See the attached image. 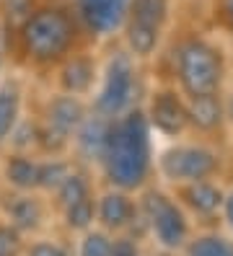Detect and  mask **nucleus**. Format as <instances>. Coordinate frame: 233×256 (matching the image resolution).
Masks as SVG:
<instances>
[{
  "mask_svg": "<svg viewBox=\"0 0 233 256\" xmlns=\"http://www.w3.org/2000/svg\"><path fill=\"white\" fill-rule=\"evenodd\" d=\"M83 32L86 28L68 0H50L29 13V18L16 28V39L29 62L55 65L73 54Z\"/></svg>",
  "mask_w": 233,
  "mask_h": 256,
  "instance_id": "f257e3e1",
  "label": "nucleus"
},
{
  "mask_svg": "<svg viewBox=\"0 0 233 256\" xmlns=\"http://www.w3.org/2000/svg\"><path fill=\"white\" fill-rule=\"evenodd\" d=\"M104 168L117 189H137L148 178L150 168V138H148V116L143 112H130L114 116L109 122L106 148H104Z\"/></svg>",
  "mask_w": 233,
  "mask_h": 256,
  "instance_id": "f03ea898",
  "label": "nucleus"
},
{
  "mask_svg": "<svg viewBox=\"0 0 233 256\" xmlns=\"http://www.w3.org/2000/svg\"><path fill=\"white\" fill-rule=\"evenodd\" d=\"M176 75L189 96L215 94L223 80V60L205 39H186L176 50Z\"/></svg>",
  "mask_w": 233,
  "mask_h": 256,
  "instance_id": "7ed1b4c3",
  "label": "nucleus"
},
{
  "mask_svg": "<svg viewBox=\"0 0 233 256\" xmlns=\"http://www.w3.org/2000/svg\"><path fill=\"white\" fill-rule=\"evenodd\" d=\"M135 91V65L127 52H117L106 65V78L101 94L96 96V112L106 119L122 116L132 101Z\"/></svg>",
  "mask_w": 233,
  "mask_h": 256,
  "instance_id": "20e7f679",
  "label": "nucleus"
},
{
  "mask_svg": "<svg viewBox=\"0 0 233 256\" xmlns=\"http://www.w3.org/2000/svg\"><path fill=\"white\" fill-rule=\"evenodd\" d=\"M143 215H145L148 225L153 228L155 238H158V244L163 248L184 246L189 225H186L184 212L168 197H163L161 192H148L143 200Z\"/></svg>",
  "mask_w": 233,
  "mask_h": 256,
  "instance_id": "39448f33",
  "label": "nucleus"
},
{
  "mask_svg": "<svg viewBox=\"0 0 233 256\" xmlns=\"http://www.w3.org/2000/svg\"><path fill=\"white\" fill-rule=\"evenodd\" d=\"M217 168V156L202 145H179L161 156V174L171 182H199Z\"/></svg>",
  "mask_w": 233,
  "mask_h": 256,
  "instance_id": "423d86ee",
  "label": "nucleus"
},
{
  "mask_svg": "<svg viewBox=\"0 0 233 256\" xmlns=\"http://www.w3.org/2000/svg\"><path fill=\"white\" fill-rule=\"evenodd\" d=\"M73 8L81 18L86 34L109 36L119 32L127 21L130 0H73Z\"/></svg>",
  "mask_w": 233,
  "mask_h": 256,
  "instance_id": "0eeeda50",
  "label": "nucleus"
},
{
  "mask_svg": "<svg viewBox=\"0 0 233 256\" xmlns=\"http://www.w3.org/2000/svg\"><path fill=\"white\" fill-rule=\"evenodd\" d=\"M148 122L163 132V134H179L186 124H189V114H186V106L176 98V94L163 91L155 94L150 101V112H148Z\"/></svg>",
  "mask_w": 233,
  "mask_h": 256,
  "instance_id": "6e6552de",
  "label": "nucleus"
},
{
  "mask_svg": "<svg viewBox=\"0 0 233 256\" xmlns=\"http://www.w3.org/2000/svg\"><path fill=\"white\" fill-rule=\"evenodd\" d=\"M86 122V112L81 106L78 96H60L47 109V134H55L60 140H68L73 132L81 130Z\"/></svg>",
  "mask_w": 233,
  "mask_h": 256,
  "instance_id": "1a4fd4ad",
  "label": "nucleus"
},
{
  "mask_svg": "<svg viewBox=\"0 0 233 256\" xmlns=\"http://www.w3.org/2000/svg\"><path fill=\"white\" fill-rule=\"evenodd\" d=\"M96 215L101 220L104 228L109 230H124L130 228L137 218V207L132 204V200L124 194V189L119 192H109L101 197L99 207H96Z\"/></svg>",
  "mask_w": 233,
  "mask_h": 256,
  "instance_id": "9d476101",
  "label": "nucleus"
},
{
  "mask_svg": "<svg viewBox=\"0 0 233 256\" xmlns=\"http://www.w3.org/2000/svg\"><path fill=\"white\" fill-rule=\"evenodd\" d=\"M93 75H96V65L88 54H70L62 65V88L73 96H83L91 91L93 86Z\"/></svg>",
  "mask_w": 233,
  "mask_h": 256,
  "instance_id": "9b49d317",
  "label": "nucleus"
},
{
  "mask_svg": "<svg viewBox=\"0 0 233 256\" xmlns=\"http://www.w3.org/2000/svg\"><path fill=\"white\" fill-rule=\"evenodd\" d=\"M168 13H171V0H130V10L124 24H137V26L163 32Z\"/></svg>",
  "mask_w": 233,
  "mask_h": 256,
  "instance_id": "f8f14e48",
  "label": "nucleus"
},
{
  "mask_svg": "<svg viewBox=\"0 0 233 256\" xmlns=\"http://www.w3.org/2000/svg\"><path fill=\"white\" fill-rule=\"evenodd\" d=\"M186 114L189 122L199 130H215L223 119V104L215 94H202V96H192L186 104Z\"/></svg>",
  "mask_w": 233,
  "mask_h": 256,
  "instance_id": "ddd939ff",
  "label": "nucleus"
},
{
  "mask_svg": "<svg viewBox=\"0 0 233 256\" xmlns=\"http://www.w3.org/2000/svg\"><path fill=\"white\" fill-rule=\"evenodd\" d=\"M106 132H109V122L106 116H93V119H86L78 130V148L86 158H96L101 160L104 158V148H106Z\"/></svg>",
  "mask_w": 233,
  "mask_h": 256,
  "instance_id": "4468645a",
  "label": "nucleus"
},
{
  "mask_svg": "<svg viewBox=\"0 0 233 256\" xmlns=\"http://www.w3.org/2000/svg\"><path fill=\"white\" fill-rule=\"evenodd\" d=\"M184 202L189 204L194 212L210 215V212H215V210L225 202V197H223V192L217 189L215 184L199 178V182H189V186L184 189Z\"/></svg>",
  "mask_w": 233,
  "mask_h": 256,
  "instance_id": "2eb2a0df",
  "label": "nucleus"
},
{
  "mask_svg": "<svg viewBox=\"0 0 233 256\" xmlns=\"http://www.w3.org/2000/svg\"><path fill=\"white\" fill-rule=\"evenodd\" d=\"M21 114V91L16 83L0 86V142H6L16 132V122Z\"/></svg>",
  "mask_w": 233,
  "mask_h": 256,
  "instance_id": "dca6fc26",
  "label": "nucleus"
},
{
  "mask_svg": "<svg viewBox=\"0 0 233 256\" xmlns=\"http://www.w3.org/2000/svg\"><path fill=\"white\" fill-rule=\"evenodd\" d=\"M39 174H42V163L31 160L26 156H16L6 166V176L16 189H37L39 186Z\"/></svg>",
  "mask_w": 233,
  "mask_h": 256,
  "instance_id": "f3484780",
  "label": "nucleus"
},
{
  "mask_svg": "<svg viewBox=\"0 0 233 256\" xmlns=\"http://www.w3.org/2000/svg\"><path fill=\"white\" fill-rule=\"evenodd\" d=\"M8 218L19 230H31L42 220V204L34 197H16L8 204Z\"/></svg>",
  "mask_w": 233,
  "mask_h": 256,
  "instance_id": "a211bd4d",
  "label": "nucleus"
},
{
  "mask_svg": "<svg viewBox=\"0 0 233 256\" xmlns=\"http://www.w3.org/2000/svg\"><path fill=\"white\" fill-rule=\"evenodd\" d=\"M186 256H233V244L220 236H202L189 244Z\"/></svg>",
  "mask_w": 233,
  "mask_h": 256,
  "instance_id": "6ab92c4d",
  "label": "nucleus"
},
{
  "mask_svg": "<svg viewBox=\"0 0 233 256\" xmlns=\"http://www.w3.org/2000/svg\"><path fill=\"white\" fill-rule=\"evenodd\" d=\"M55 192H57V200H60L62 207H68V204H73V202H78V200H83V197H91L88 182H86L83 176H78V174H68L65 182H62Z\"/></svg>",
  "mask_w": 233,
  "mask_h": 256,
  "instance_id": "aec40b11",
  "label": "nucleus"
},
{
  "mask_svg": "<svg viewBox=\"0 0 233 256\" xmlns=\"http://www.w3.org/2000/svg\"><path fill=\"white\" fill-rule=\"evenodd\" d=\"M93 215H96V204H93L91 197H83V200H78V202L65 207V220L75 230H86L93 222Z\"/></svg>",
  "mask_w": 233,
  "mask_h": 256,
  "instance_id": "412c9836",
  "label": "nucleus"
},
{
  "mask_svg": "<svg viewBox=\"0 0 233 256\" xmlns=\"http://www.w3.org/2000/svg\"><path fill=\"white\" fill-rule=\"evenodd\" d=\"M34 8H37V0H0V13H3L6 24L13 32L29 18V13Z\"/></svg>",
  "mask_w": 233,
  "mask_h": 256,
  "instance_id": "4be33fe9",
  "label": "nucleus"
},
{
  "mask_svg": "<svg viewBox=\"0 0 233 256\" xmlns=\"http://www.w3.org/2000/svg\"><path fill=\"white\" fill-rule=\"evenodd\" d=\"M70 174L68 163H60V160H52V163H42V174H39V189H57L65 176Z\"/></svg>",
  "mask_w": 233,
  "mask_h": 256,
  "instance_id": "5701e85b",
  "label": "nucleus"
},
{
  "mask_svg": "<svg viewBox=\"0 0 233 256\" xmlns=\"http://www.w3.org/2000/svg\"><path fill=\"white\" fill-rule=\"evenodd\" d=\"M114 240H109L104 233H88L81 244V256H112Z\"/></svg>",
  "mask_w": 233,
  "mask_h": 256,
  "instance_id": "b1692460",
  "label": "nucleus"
},
{
  "mask_svg": "<svg viewBox=\"0 0 233 256\" xmlns=\"http://www.w3.org/2000/svg\"><path fill=\"white\" fill-rule=\"evenodd\" d=\"M26 256H70V254L62 246H57V244H47V240H42V244L31 246Z\"/></svg>",
  "mask_w": 233,
  "mask_h": 256,
  "instance_id": "393cba45",
  "label": "nucleus"
},
{
  "mask_svg": "<svg viewBox=\"0 0 233 256\" xmlns=\"http://www.w3.org/2000/svg\"><path fill=\"white\" fill-rule=\"evenodd\" d=\"M112 256H140V248L132 238H119L112 246Z\"/></svg>",
  "mask_w": 233,
  "mask_h": 256,
  "instance_id": "a878e982",
  "label": "nucleus"
},
{
  "mask_svg": "<svg viewBox=\"0 0 233 256\" xmlns=\"http://www.w3.org/2000/svg\"><path fill=\"white\" fill-rule=\"evenodd\" d=\"M217 16L223 18V24H228L233 28V0H215Z\"/></svg>",
  "mask_w": 233,
  "mask_h": 256,
  "instance_id": "bb28decb",
  "label": "nucleus"
},
{
  "mask_svg": "<svg viewBox=\"0 0 233 256\" xmlns=\"http://www.w3.org/2000/svg\"><path fill=\"white\" fill-rule=\"evenodd\" d=\"M223 207H225V220H228V225L233 228V194H228V197H225Z\"/></svg>",
  "mask_w": 233,
  "mask_h": 256,
  "instance_id": "cd10ccee",
  "label": "nucleus"
},
{
  "mask_svg": "<svg viewBox=\"0 0 233 256\" xmlns=\"http://www.w3.org/2000/svg\"><path fill=\"white\" fill-rule=\"evenodd\" d=\"M0 62H3V50H0Z\"/></svg>",
  "mask_w": 233,
  "mask_h": 256,
  "instance_id": "c85d7f7f",
  "label": "nucleus"
},
{
  "mask_svg": "<svg viewBox=\"0 0 233 256\" xmlns=\"http://www.w3.org/2000/svg\"><path fill=\"white\" fill-rule=\"evenodd\" d=\"M161 256H171V254H161Z\"/></svg>",
  "mask_w": 233,
  "mask_h": 256,
  "instance_id": "c756f323",
  "label": "nucleus"
}]
</instances>
